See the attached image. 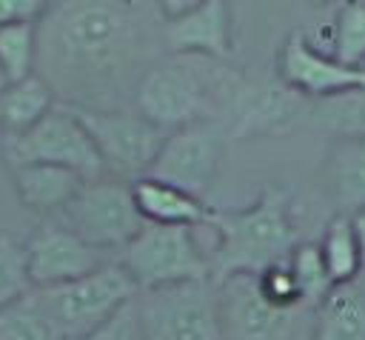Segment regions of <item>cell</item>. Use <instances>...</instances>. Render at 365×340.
<instances>
[{"instance_id": "1", "label": "cell", "mask_w": 365, "mask_h": 340, "mask_svg": "<svg viewBox=\"0 0 365 340\" xmlns=\"http://www.w3.org/2000/svg\"><path fill=\"white\" fill-rule=\"evenodd\" d=\"M163 54L157 3H48L37 20L34 74L68 109H134L143 74Z\"/></svg>"}, {"instance_id": "2", "label": "cell", "mask_w": 365, "mask_h": 340, "mask_svg": "<svg viewBox=\"0 0 365 340\" xmlns=\"http://www.w3.org/2000/svg\"><path fill=\"white\" fill-rule=\"evenodd\" d=\"M248 80L228 60L200 54H163L140 80L134 109L165 131L191 123L228 126Z\"/></svg>"}, {"instance_id": "3", "label": "cell", "mask_w": 365, "mask_h": 340, "mask_svg": "<svg viewBox=\"0 0 365 340\" xmlns=\"http://www.w3.org/2000/svg\"><path fill=\"white\" fill-rule=\"evenodd\" d=\"M211 240V283L231 274H259L285 263L297 249L294 194L285 186H262L242 209H214L205 223Z\"/></svg>"}, {"instance_id": "4", "label": "cell", "mask_w": 365, "mask_h": 340, "mask_svg": "<svg viewBox=\"0 0 365 340\" xmlns=\"http://www.w3.org/2000/svg\"><path fill=\"white\" fill-rule=\"evenodd\" d=\"M137 291L211 280V246L205 226H148L117 254Z\"/></svg>"}, {"instance_id": "5", "label": "cell", "mask_w": 365, "mask_h": 340, "mask_svg": "<svg viewBox=\"0 0 365 340\" xmlns=\"http://www.w3.org/2000/svg\"><path fill=\"white\" fill-rule=\"evenodd\" d=\"M31 297L57 329V334L63 340H71L111 320L123 306L137 297V286L128 271L114 260L86 277L48 289H31Z\"/></svg>"}, {"instance_id": "6", "label": "cell", "mask_w": 365, "mask_h": 340, "mask_svg": "<svg viewBox=\"0 0 365 340\" xmlns=\"http://www.w3.org/2000/svg\"><path fill=\"white\" fill-rule=\"evenodd\" d=\"M51 220L63 223L71 234L108 254H120L145 229L131 194V183L108 174L86 180L74 200Z\"/></svg>"}, {"instance_id": "7", "label": "cell", "mask_w": 365, "mask_h": 340, "mask_svg": "<svg viewBox=\"0 0 365 340\" xmlns=\"http://www.w3.org/2000/svg\"><path fill=\"white\" fill-rule=\"evenodd\" d=\"M222 340H314V309L277 306L257 274H231L217 283Z\"/></svg>"}, {"instance_id": "8", "label": "cell", "mask_w": 365, "mask_h": 340, "mask_svg": "<svg viewBox=\"0 0 365 340\" xmlns=\"http://www.w3.org/2000/svg\"><path fill=\"white\" fill-rule=\"evenodd\" d=\"M143 340H222L217 283L197 280L134 297Z\"/></svg>"}, {"instance_id": "9", "label": "cell", "mask_w": 365, "mask_h": 340, "mask_svg": "<svg viewBox=\"0 0 365 340\" xmlns=\"http://www.w3.org/2000/svg\"><path fill=\"white\" fill-rule=\"evenodd\" d=\"M0 140H3L0 154L9 169L23 163H43V166L71 169L83 180L106 177V169L94 149L91 134L77 120V114L63 103H57L29 131L14 137H0Z\"/></svg>"}, {"instance_id": "10", "label": "cell", "mask_w": 365, "mask_h": 340, "mask_svg": "<svg viewBox=\"0 0 365 340\" xmlns=\"http://www.w3.org/2000/svg\"><path fill=\"white\" fill-rule=\"evenodd\" d=\"M77 120L94 140V149L103 160L108 177L134 183L148 174L151 163L157 160L168 131L137 109H117V111H88L71 109Z\"/></svg>"}, {"instance_id": "11", "label": "cell", "mask_w": 365, "mask_h": 340, "mask_svg": "<svg viewBox=\"0 0 365 340\" xmlns=\"http://www.w3.org/2000/svg\"><path fill=\"white\" fill-rule=\"evenodd\" d=\"M225 151V126L222 123H191L168 131L157 160L145 177L171 183L194 197H202L220 169Z\"/></svg>"}, {"instance_id": "12", "label": "cell", "mask_w": 365, "mask_h": 340, "mask_svg": "<svg viewBox=\"0 0 365 340\" xmlns=\"http://www.w3.org/2000/svg\"><path fill=\"white\" fill-rule=\"evenodd\" d=\"M23 243H26V269H29L31 289L68 283L117 260V254L88 246L86 240H80L51 217L37 223Z\"/></svg>"}, {"instance_id": "13", "label": "cell", "mask_w": 365, "mask_h": 340, "mask_svg": "<svg viewBox=\"0 0 365 340\" xmlns=\"http://www.w3.org/2000/svg\"><path fill=\"white\" fill-rule=\"evenodd\" d=\"M168 54H200L214 60L231 57V9L220 0L157 3Z\"/></svg>"}, {"instance_id": "14", "label": "cell", "mask_w": 365, "mask_h": 340, "mask_svg": "<svg viewBox=\"0 0 365 340\" xmlns=\"http://www.w3.org/2000/svg\"><path fill=\"white\" fill-rule=\"evenodd\" d=\"M279 83L302 100H328L365 86V69H348L319 51L302 31L288 34L277 57Z\"/></svg>"}, {"instance_id": "15", "label": "cell", "mask_w": 365, "mask_h": 340, "mask_svg": "<svg viewBox=\"0 0 365 340\" xmlns=\"http://www.w3.org/2000/svg\"><path fill=\"white\" fill-rule=\"evenodd\" d=\"M131 194L137 203L140 217L148 226H205L214 217V209L202 200L194 197L171 183L154 180V177H140L131 183Z\"/></svg>"}, {"instance_id": "16", "label": "cell", "mask_w": 365, "mask_h": 340, "mask_svg": "<svg viewBox=\"0 0 365 340\" xmlns=\"http://www.w3.org/2000/svg\"><path fill=\"white\" fill-rule=\"evenodd\" d=\"M9 174L20 203L48 217H57L74 200V194L86 186V180L77 171L60 169V166H43V163L11 166Z\"/></svg>"}, {"instance_id": "17", "label": "cell", "mask_w": 365, "mask_h": 340, "mask_svg": "<svg viewBox=\"0 0 365 340\" xmlns=\"http://www.w3.org/2000/svg\"><path fill=\"white\" fill-rule=\"evenodd\" d=\"M325 183L336 214L365 211V140L336 137L325 157Z\"/></svg>"}, {"instance_id": "18", "label": "cell", "mask_w": 365, "mask_h": 340, "mask_svg": "<svg viewBox=\"0 0 365 340\" xmlns=\"http://www.w3.org/2000/svg\"><path fill=\"white\" fill-rule=\"evenodd\" d=\"M314 340H365V277L328 291L314 311Z\"/></svg>"}, {"instance_id": "19", "label": "cell", "mask_w": 365, "mask_h": 340, "mask_svg": "<svg viewBox=\"0 0 365 340\" xmlns=\"http://www.w3.org/2000/svg\"><path fill=\"white\" fill-rule=\"evenodd\" d=\"M57 106L51 86L40 74H29L17 83H6L0 91V137L29 131Z\"/></svg>"}, {"instance_id": "20", "label": "cell", "mask_w": 365, "mask_h": 340, "mask_svg": "<svg viewBox=\"0 0 365 340\" xmlns=\"http://www.w3.org/2000/svg\"><path fill=\"white\" fill-rule=\"evenodd\" d=\"M325 40L317 46L348 69H365V3H342L331 23L322 26Z\"/></svg>"}, {"instance_id": "21", "label": "cell", "mask_w": 365, "mask_h": 340, "mask_svg": "<svg viewBox=\"0 0 365 340\" xmlns=\"http://www.w3.org/2000/svg\"><path fill=\"white\" fill-rule=\"evenodd\" d=\"M317 246H319V254L325 260V269L334 286L362 277V251H359V240H356V231L348 214H334Z\"/></svg>"}, {"instance_id": "22", "label": "cell", "mask_w": 365, "mask_h": 340, "mask_svg": "<svg viewBox=\"0 0 365 340\" xmlns=\"http://www.w3.org/2000/svg\"><path fill=\"white\" fill-rule=\"evenodd\" d=\"M308 117L334 131L336 137H362L365 140V86L328 97V100H317V106L308 111Z\"/></svg>"}, {"instance_id": "23", "label": "cell", "mask_w": 365, "mask_h": 340, "mask_svg": "<svg viewBox=\"0 0 365 340\" xmlns=\"http://www.w3.org/2000/svg\"><path fill=\"white\" fill-rule=\"evenodd\" d=\"M288 269L294 274V283H297V291H299V303L317 311V306L334 289V280H331V274L325 269L319 246L317 243H297V249L288 257Z\"/></svg>"}, {"instance_id": "24", "label": "cell", "mask_w": 365, "mask_h": 340, "mask_svg": "<svg viewBox=\"0 0 365 340\" xmlns=\"http://www.w3.org/2000/svg\"><path fill=\"white\" fill-rule=\"evenodd\" d=\"M37 60V20L11 23L0 29V74L6 83H17L34 74Z\"/></svg>"}, {"instance_id": "25", "label": "cell", "mask_w": 365, "mask_h": 340, "mask_svg": "<svg viewBox=\"0 0 365 340\" xmlns=\"http://www.w3.org/2000/svg\"><path fill=\"white\" fill-rule=\"evenodd\" d=\"M0 340H63L34 303L31 291L0 309Z\"/></svg>"}, {"instance_id": "26", "label": "cell", "mask_w": 365, "mask_h": 340, "mask_svg": "<svg viewBox=\"0 0 365 340\" xmlns=\"http://www.w3.org/2000/svg\"><path fill=\"white\" fill-rule=\"evenodd\" d=\"M31 291L26 269V243L9 231H0V309Z\"/></svg>"}, {"instance_id": "27", "label": "cell", "mask_w": 365, "mask_h": 340, "mask_svg": "<svg viewBox=\"0 0 365 340\" xmlns=\"http://www.w3.org/2000/svg\"><path fill=\"white\" fill-rule=\"evenodd\" d=\"M257 286H259V291H262L271 303H277V306H302V303H299L297 283H294V274H291V269H288V260L262 269V271L257 274Z\"/></svg>"}, {"instance_id": "28", "label": "cell", "mask_w": 365, "mask_h": 340, "mask_svg": "<svg viewBox=\"0 0 365 340\" xmlns=\"http://www.w3.org/2000/svg\"><path fill=\"white\" fill-rule=\"evenodd\" d=\"M71 340H143L134 300H131L128 306H123V309H120L111 320H106L100 329H94V331L83 334V337H71Z\"/></svg>"}, {"instance_id": "29", "label": "cell", "mask_w": 365, "mask_h": 340, "mask_svg": "<svg viewBox=\"0 0 365 340\" xmlns=\"http://www.w3.org/2000/svg\"><path fill=\"white\" fill-rule=\"evenodd\" d=\"M48 3L40 0H0V29L11 23H34L43 17Z\"/></svg>"}, {"instance_id": "30", "label": "cell", "mask_w": 365, "mask_h": 340, "mask_svg": "<svg viewBox=\"0 0 365 340\" xmlns=\"http://www.w3.org/2000/svg\"><path fill=\"white\" fill-rule=\"evenodd\" d=\"M351 223H354V231H356V240H359V251H362V277H365V211L351 214Z\"/></svg>"}, {"instance_id": "31", "label": "cell", "mask_w": 365, "mask_h": 340, "mask_svg": "<svg viewBox=\"0 0 365 340\" xmlns=\"http://www.w3.org/2000/svg\"><path fill=\"white\" fill-rule=\"evenodd\" d=\"M3 86H6V80H3V74H0V91H3Z\"/></svg>"}]
</instances>
